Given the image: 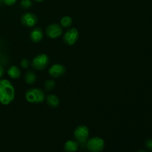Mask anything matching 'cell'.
Listing matches in <instances>:
<instances>
[{"label": "cell", "instance_id": "20", "mask_svg": "<svg viewBox=\"0 0 152 152\" xmlns=\"http://www.w3.org/2000/svg\"><path fill=\"white\" fill-rule=\"evenodd\" d=\"M145 146L149 151H152V139H148L145 141Z\"/></svg>", "mask_w": 152, "mask_h": 152}, {"label": "cell", "instance_id": "5", "mask_svg": "<svg viewBox=\"0 0 152 152\" xmlns=\"http://www.w3.org/2000/svg\"><path fill=\"white\" fill-rule=\"evenodd\" d=\"M49 63V57L45 53H40L33 59L31 65L37 71H42Z\"/></svg>", "mask_w": 152, "mask_h": 152}, {"label": "cell", "instance_id": "6", "mask_svg": "<svg viewBox=\"0 0 152 152\" xmlns=\"http://www.w3.org/2000/svg\"><path fill=\"white\" fill-rule=\"evenodd\" d=\"M79 39V31L76 28H70L63 35V42L68 45H73Z\"/></svg>", "mask_w": 152, "mask_h": 152}, {"label": "cell", "instance_id": "7", "mask_svg": "<svg viewBox=\"0 0 152 152\" xmlns=\"http://www.w3.org/2000/svg\"><path fill=\"white\" fill-rule=\"evenodd\" d=\"M20 20L24 26L27 27V28H33L38 22V18L34 13L27 12L22 15Z\"/></svg>", "mask_w": 152, "mask_h": 152}, {"label": "cell", "instance_id": "12", "mask_svg": "<svg viewBox=\"0 0 152 152\" xmlns=\"http://www.w3.org/2000/svg\"><path fill=\"white\" fill-rule=\"evenodd\" d=\"M7 75L12 79H18L21 76V70L16 65H12L7 69Z\"/></svg>", "mask_w": 152, "mask_h": 152}, {"label": "cell", "instance_id": "4", "mask_svg": "<svg viewBox=\"0 0 152 152\" xmlns=\"http://www.w3.org/2000/svg\"><path fill=\"white\" fill-rule=\"evenodd\" d=\"M86 148L90 152H101L105 148V141L99 137H94L88 140Z\"/></svg>", "mask_w": 152, "mask_h": 152}, {"label": "cell", "instance_id": "18", "mask_svg": "<svg viewBox=\"0 0 152 152\" xmlns=\"http://www.w3.org/2000/svg\"><path fill=\"white\" fill-rule=\"evenodd\" d=\"M20 65L22 68H28L30 65V62L28 59H23L21 60Z\"/></svg>", "mask_w": 152, "mask_h": 152}, {"label": "cell", "instance_id": "16", "mask_svg": "<svg viewBox=\"0 0 152 152\" xmlns=\"http://www.w3.org/2000/svg\"><path fill=\"white\" fill-rule=\"evenodd\" d=\"M55 82L52 80H48L45 82L44 88L47 91H50L53 90L55 87Z\"/></svg>", "mask_w": 152, "mask_h": 152}, {"label": "cell", "instance_id": "14", "mask_svg": "<svg viewBox=\"0 0 152 152\" xmlns=\"http://www.w3.org/2000/svg\"><path fill=\"white\" fill-rule=\"evenodd\" d=\"M37 75L33 71H28L25 75V81L27 84L33 85L37 81Z\"/></svg>", "mask_w": 152, "mask_h": 152}, {"label": "cell", "instance_id": "22", "mask_svg": "<svg viewBox=\"0 0 152 152\" xmlns=\"http://www.w3.org/2000/svg\"><path fill=\"white\" fill-rule=\"evenodd\" d=\"M35 1H37V2H41V1H44V0H34Z\"/></svg>", "mask_w": 152, "mask_h": 152}, {"label": "cell", "instance_id": "3", "mask_svg": "<svg viewBox=\"0 0 152 152\" xmlns=\"http://www.w3.org/2000/svg\"><path fill=\"white\" fill-rule=\"evenodd\" d=\"M74 137L76 141L79 143V145H86L89 137V129L84 125L77 126L74 132Z\"/></svg>", "mask_w": 152, "mask_h": 152}, {"label": "cell", "instance_id": "24", "mask_svg": "<svg viewBox=\"0 0 152 152\" xmlns=\"http://www.w3.org/2000/svg\"><path fill=\"white\" fill-rule=\"evenodd\" d=\"M3 1H2V0H0V5H1V3H2Z\"/></svg>", "mask_w": 152, "mask_h": 152}, {"label": "cell", "instance_id": "11", "mask_svg": "<svg viewBox=\"0 0 152 152\" xmlns=\"http://www.w3.org/2000/svg\"><path fill=\"white\" fill-rule=\"evenodd\" d=\"M79 143L76 140H68L64 144V150L66 152H75L78 150Z\"/></svg>", "mask_w": 152, "mask_h": 152}, {"label": "cell", "instance_id": "19", "mask_svg": "<svg viewBox=\"0 0 152 152\" xmlns=\"http://www.w3.org/2000/svg\"><path fill=\"white\" fill-rule=\"evenodd\" d=\"M17 0H2L3 3H4V4L7 6H12L16 2Z\"/></svg>", "mask_w": 152, "mask_h": 152}, {"label": "cell", "instance_id": "8", "mask_svg": "<svg viewBox=\"0 0 152 152\" xmlns=\"http://www.w3.org/2000/svg\"><path fill=\"white\" fill-rule=\"evenodd\" d=\"M46 34L50 39H56L62 34V27L58 24L53 23L49 25L46 28Z\"/></svg>", "mask_w": 152, "mask_h": 152}, {"label": "cell", "instance_id": "10", "mask_svg": "<svg viewBox=\"0 0 152 152\" xmlns=\"http://www.w3.org/2000/svg\"><path fill=\"white\" fill-rule=\"evenodd\" d=\"M43 38L42 30L39 28H34L30 34V39L33 42L38 43L42 41Z\"/></svg>", "mask_w": 152, "mask_h": 152}, {"label": "cell", "instance_id": "15", "mask_svg": "<svg viewBox=\"0 0 152 152\" xmlns=\"http://www.w3.org/2000/svg\"><path fill=\"white\" fill-rule=\"evenodd\" d=\"M73 23V20L70 16H65L61 19L60 20V25L62 28H70L71 26Z\"/></svg>", "mask_w": 152, "mask_h": 152}, {"label": "cell", "instance_id": "9", "mask_svg": "<svg viewBox=\"0 0 152 152\" xmlns=\"http://www.w3.org/2000/svg\"><path fill=\"white\" fill-rule=\"evenodd\" d=\"M66 69L64 65L59 63H55L49 68L48 73L53 78H59L65 74Z\"/></svg>", "mask_w": 152, "mask_h": 152}, {"label": "cell", "instance_id": "1", "mask_svg": "<svg viewBox=\"0 0 152 152\" xmlns=\"http://www.w3.org/2000/svg\"><path fill=\"white\" fill-rule=\"evenodd\" d=\"M15 98V88L13 84L6 79H0V103L9 105Z\"/></svg>", "mask_w": 152, "mask_h": 152}, {"label": "cell", "instance_id": "23", "mask_svg": "<svg viewBox=\"0 0 152 152\" xmlns=\"http://www.w3.org/2000/svg\"><path fill=\"white\" fill-rule=\"evenodd\" d=\"M137 152H146V151H144V150H140V151H138Z\"/></svg>", "mask_w": 152, "mask_h": 152}, {"label": "cell", "instance_id": "2", "mask_svg": "<svg viewBox=\"0 0 152 152\" xmlns=\"http://www.w3.org/2000/svg\"><path fill=\"white\" fill-rule=\"evenodd\" d=\"M25 99L31 103H41L45 99V94L42 89L37 88H30L25 92Z\"/></svg>", "mask_w": 152, "mask_h": 152}, {"label": "cell", "instance_id": "17", "mask_svg": "<svg viewBox=\"0 0 152 152\" xmlns=\"http://www.w3.org/2000/svg\"><path fill=\"white\" fill-rule=\"evenodd\" d=\"M33 3L31 0H21L20 6L23 9H29L32 6Z\"/></svg>", "mask_w": 152, "mask_h": 152}, {"label": "cell", "instance_id": "21", "mask_svg": "<svg viewBox=\"0 0 152 152\" xmlns=\"http://www.w3.org/2000/svg\"><path fill=\"white\" fill-rule=\"evenodd\" d=\"M4 72H5V70H4V66L1 64H0V79L4 76Z\"/></svg>", "mask_w": 152, "mask_h": 152}, {"label": "cell", "instance_id": "13", "mask_svg": "<svg viewBox=\"0 0 152 152\" xmlns=\"http://www.w3.org/2000/svg\"><path fill=\"white\" fill-rule=\"evenodd\" d=\"M47 104L50 108H57L59 105V99L54 94H49L46 97Z\"/></svg>", "mask_w": 152, "mask_h": 152}]
</instances>
